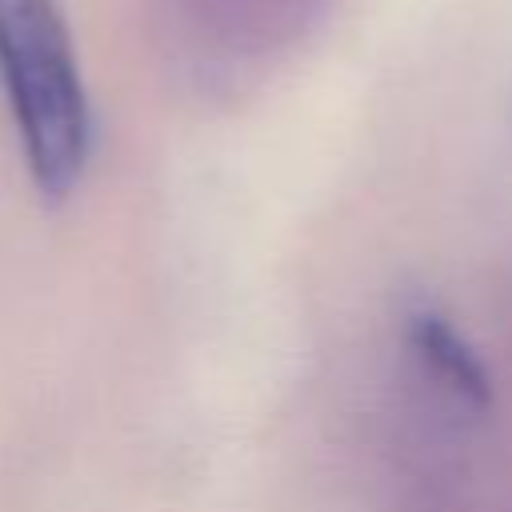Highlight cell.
<instances>
[{
	"instance_id": "1",
	"label": "cell",
	"mask_w": 512,
	"mask_h": 512,
	"mask_svg": "<svg viewBox=\"0 0 512 512\" xmlns=\"http://www.w3.org/2000/svg\"><path fill=\"white\" fill-rule=\"evenodd\" d=\"M0 92L44 200H68L92 156V100L60 0H0Z\"/></svg>"
},
{
	"instance_id": "2",
	"label": "cell",
	"mask_w": 512,
	"mask_h": 512,
	"mask_svg": "<svg viewBox=\"0 0 512 512\" xmlns=\"http://www.w3.org/2000/svg\"><path fill=\"white\" fill-rule=\"evenodd\" d=\"M172 28L204 56H264L296 44L324 0H160Z\"/></svg>"
},
{
	"instance_id": "3",
	"label": "cell",
	"mask_w": 512,
	"mask_h": 512,
	"mask_svg": "<svg viewBox=\"0 0 512 512\" xmlns=\"http://www.w3.org/2000/svg\"><path fill=\"white\" fill-rule=\"evenodd\" d=\"M408 348L424 364V372L460 404L468 408H488L492 400V372L476 344L436 308H416L404 324Z\"/></svg>"
}]
</instances>
